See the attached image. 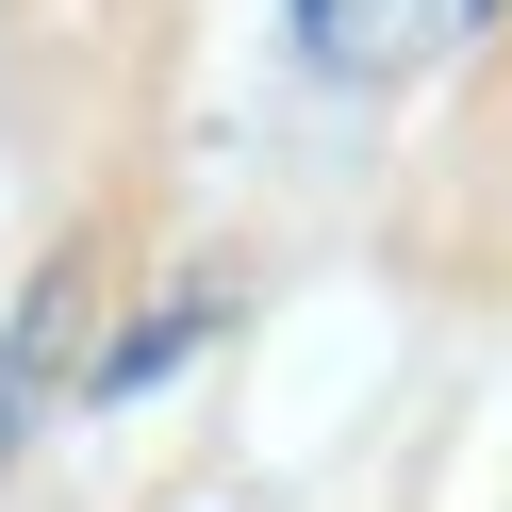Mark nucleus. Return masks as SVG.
Segmentation results:
<instances>
[{"mask_svg": "<svg viewBox=\"0 0 512 512\" xmlns=\"http://www.w3.org/2000/svg\"><path fill=\"white\" fill-rule=\"evenodd\" d=\"M281 34H298L314 83H397L463 34V0H281Z\"/></svg>", "mask_w": 512, "mask_h": 512, "instance_id": "1", "label": "nucleus"}]
</instances>
